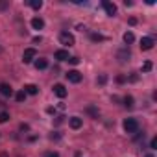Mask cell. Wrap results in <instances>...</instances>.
Listing matches in <instances>:
<instances>
[{"label":"cell","mask_w":157,"mask_h":157,"mask_svg":"<svg viewBox=\"0 0 157 157\" xmlns=\"http://www.w3.org/2000/svg\"><path fill=\"white\" fill-rule=\"evenodd\" d=\"M124 131L129 133V135L137 133V131H139V122H137V118H126V120H124Z\"/></svg>","instance_id":"1"},{"label":"cell","mask_w":157,"mask_h":157,"mask_svg":"<svg viewBox=\"0 0 157 157\" xmlns=\"http://www.w3.org/2000/svg\"><path fill=\"white\" fill-rule=\"evenodd\" d=\"M59 43L65 44V46H72V44L76 43V39H74L72 33H68V32H61V33H59Z\"/></svg>","instance_id":"2"},{"label":"cell","mask_w":157,"mask_h":157,"mask_svg":"<svg viewBox=\"0 0 157 157\" xmlns=\"http://www.w3.org/2000/svg\"><path fill=\"white\" fill-rule=\"evenodd\" d=\"M35 59H37V52H35V48H26L24 54H22V61H24V63H33Z\"/></svg>","instance_id":"3"},{"label":"cell","mask_w":157,"mask_h":157,"mask_svg":"<svg viewBox=\"0 0 157 157\" xmlns=\"http://www.w3.org/2000/svg\"><path fill=\"white\" fill-rule=\"evenodd\" d=\"M102 8H104V11H105L109 17H115V15H117V6H115L113 2H109V0H104V2H102Z\"/></svg>","instance_id":"4"},{"label":"cell","mask_w":157,"mask_h":157,"mask_svg":"<svg viewBox=\"0 0 157 157\" xmlns=\"http://www.w3.org/2000/svg\"><path fill=\"white\" fill-rule=\"evenodd\" d=\"M65 76H67V80H68L70 83H80V82H82V78H83L78 70H68Z\"/></svg>","instance_id":"5"},{"label":"cell","mask_w":157,"mask_h":157,"mask_svg":"<svg viewBox=\"0 0 157 157\" xmlns=\"http://www.w3.org/2000/svg\"><path fill=\"white\" fill-rule=\"evenodd\" d=\"M153 44H155V43H153L151 37H142V39H140V48H142V50H151Z\"/></svg>","instance_id":"6"},{"label":"cell","mask_w":157,"mask_h":157,"mask_svg":"<svg viewBox=\"0 0 157 157\" xmlns=\"http://www.w3.org/2000/svg\"><path fill=\"white\" fill-rule=\"evenodd\" d=\"M68 126H70L72 129H80V128L83 126V120H82L80 117H72V118L68 120Z\"/></svg>","instance_id":"7"},{"label":"cell","mask_w":157,"mask_h":157,"mask_svg":"<svg viewBox=\"0 0 157 157\" xmlns=\"http://www.w3.org/2000/svg\"><path fill=\"white\" fill-rule=\"evenodd\" d=\"M54 93H56L57 98H65V96H67V89H65V85H61V83H56V85H54Z\"/></svg>","instance_id":"8"},{"label":"cell","mask_w":157,"mask_h":157,"mask_svg":"<svg viewBox=\"0 0 157 157\" xmlns=\"http://www.w3.org/2000/svg\"><path fill=\"white\" fill-rule=\"evenodd\" d=\"M32 28H33V30H43V28H44V21H43L41 17H33V19H32Z\"/></svg>","instance_id":"9"},{"label":"cell","mask_w":157,"mask_h":157,"mask_svg":"<svg viewBox=\"0 0 157 157\" xmlns=\"http://www.w3.org/2000/svg\"><path fill=\"white\" fill-rule=\"evenodd\" d=\"M54 56H56L57 61H68V57H70V56H68V50H56Z\"/></svg>","instance_id":"10"},{"label":"cell","mask_w":157,"mask_h":157,"mask_svg":"<svg viewBox=\"0 0 157 157\" xmlns=\"http://www.w3.org/2000/svg\"><path fill=\"white\" fill-rule=\"evenodd\" d=\"M129 57H131V52L128 50V46L126 48H122V50H118V59L124 63V61H129Z\"/></svg>","instance_id":"11"},{"label":"cell","mask_w":157,"mask_h":157,"mask_svg":"<svg viewBox=\"0 0 157 157\" xmlns=\"http://www.w3.org/2000/svg\"><path fill=\"white\" fill-rule=\"evenodd\" d=\"M0 93H2L4 96H11V94H13V89H11V85H8V83H0Z\"/></svg>","instance_id":"12"},{"label":"cell","mask_w":157,"mask_h":157,"mask_svg":"<svg viewBox=\"0 0 157 157\" xmlns=\"http://www.w3.org/2000/svg\"><path fill=\"white\" fill-rule=\"evenodd\" d=\"M24 93H26V94L35 96V94L39 93V87H37V85H33V83H30V85H26V87H24Z\"/></svg>","instance_id":"13"},{"label":"cell","mask_w":157,"mask_h":157,"mask_svg":"<svg viewBox=\"0 0 157 157\" xmlns=\"http://www.w3.org/2000/svg\"><path fill=\"white\" fill-rule=\"evenodd\" d=\"M33 65H35V68H37V70H44V68L48 67V61H46V59H35V61H33Z\"/></svg>","instance_id":"14"},{"label":"cell","mask_w":157,"mask_h":157,"mask_svg":"<svg viewBox=\"0 0 157 157\" xmlns=\"http://www.w3.org/2000/svg\"><path fill=\"white\" fill-rule=\"evenodd\" d=\"M28 6L32 10H41L43 8V0H28Z\"/></svg>","instance_id":"15"},{"label":"cell","mask_w":157,"mask_h":157,"mask_svg":"<svg viewBox=\"0 0 157 157\" xmlns=\"http://www.w3.org/2000/svg\"><path fill=\"white\" fill-rule=\"evenodd\" d=\"M87 113H89L91 117H94V118H98V115H100L98 107H94V105H87Z\"/></svg>","instance_id":"16"},{"label":"cell","mask_w":157,"mask_h":157,"mask_svg":"<svg viewBox=\"0 0 157 157\" xmlns=\"http://www.w3.org/2000/svg\"><path fill=\"white\" fill-rule=\"evenodd\" d=\"M133 41H135V35H133L131 32H126V33H124V43H126V44H131Z\"/></svg>","instance_id":"17"},{"label":"cell","mask_w":157,"mask_h":157,"mask_svg":"<svg viewBox=\"0 0 157 157\" xmlns=\"http://www.w3.org/2000/svg\"><path fill=\"white\" fill-rule=\"evenodd\" d=\"M10 120V113L8 111H0V124H6Z\"/></svg>","instance_id":"18"},{"label":"cell","mask_w":157,"mask_h":157,"mask_svg":"<svg viewBox=\"0 0 157 157\" xmlns=\"http://www.w3.org/2000/svg\"><path fill=\"white\" fill-rule=\"evenodd\" d=\"M151 68H153L151 61H144V63H142V72H150Z\"/></svg>","instance_id":"19"},{"label":"cell","mask_w":157,"mask_h":157,"mask_svg":"<svg viewBox=\"0 0 157 157\" xmlns=\"http://www.w3.org/2000/svg\"><path fill=\"white\" fill-rule=\"evenodd\" d=\"M15 100H17V102H24V100H26V93H24V91H19V93L15 94Z\"/></svg>","instance_id":"20"},{"label":"cell","mask_w":157,"mask_h":157,"mask_svg":"<svg viewBox=\"0 0 157 157\" xmlns=\"http://www.w3.org/2000/svg\"><path fill=\"white\" fill-rule=\"evenodd\" d=\"M124 105L126 107H133V96H126L124 98Z\"/></svg>","instance_id":"21"},{"label":"cell","mask_w":157,"mask_h":157,"mask_svg":"<svg viewBox=\"0 0 157 157\" xmlns=\"http://www.w3.org/2000/svg\"><path fill=\"white\" fill-rule=\"evenodd\" d=\"M10 8V0H0V10H8Z\"/></svg>","instance_id":"22"},{"label":"cell","mask_w":157,"mask_h":157,"mask_svg":"<svg viewBox=\"0 0 157 157\" xmlns=\"http://www.w3.org/2000/svg\"><path fill=\"white\" fill-rule=\"evenodd\" d=\"M91 39H93V41H104V35H100V33H91Z\"/></svg>","instance_id":"23"},{"label":"cell","mask_w":157,"mask_h":157,"mask_svg":"<svg viewBox=\"0 0 157 157\" xmlns=\"http://www.w3.org/2000/svg\"><path fill=\"white\" fill-rule=\"evenodd\" d=\"M68 63L70 65H78L80 63V57H68Z\"/></svg>","instance_id":"24"},{"label":"cell","mask_w":157,"mask_h":157,"mask_svg":"<svg viewBox=\"0 0 157 157\" xmlns=\"http://www.w3.org/2000/svg\"><path fill=\"white\" fill-rule=\"evenodd\" d=\"M44 157H59V153H57V151H46Z\"/></svg>","instance_id":"25"},{"label":"cell","mask_w":157,"mask_h":157,"mask_svg":"<svg viewBox=\"0 0 157 157\" xmlns=\"http://www.w3.org/2000/svg\"><path fill=\"white\" fill-rule=\"evenodd\" d=\"M105 82H107V76H104V74H102V76L98 78V83H100V85H104Z\"/></svg>","instance_id":"26"},{"label":"cell","mask_w":157,"mask_h":157,"mask_svg":"<svg viewBox=\"0 0 157 157\" xmlns=\"http://www.w3.org/2000/svg\"><path fill=\"white\" fill-rule=\"evenodd\" d=\"M150 148H151V150L157 148V139H151V140H150Z\"/></svg>","instance_id":"27"},{"label":"cell","mask_w":157,"mask_h":157,"mask_svg":"<svg viewBox=\"0 0 157 157\" xmlns=\"http://www.w3.org/2000/svg\"><path fill=\"white\" fill-rule=\"evenodd\" d=\"M137 80H139V76H137V74H131V76H129V82H133V83H135Z\"/></svg>","instance_id":"28"},{"label":"cell","mask_w":157,"mask_h":157,"mask_svg":"<svg viewBox=\"0 0 157 157\" xmlns=\"http://www.w3.org/2000/svg\"><path fill=\"white\" fill-rule=\"evenodd\" d=\"M117 82H118V83H124V82H126V78H124V76H118V78H117Z\"/></svg>","instance_id":"29"},{"label":"cell","mask_w":157,"mask_h":157,"mask_svg":"<svg viewBox=\"0 0 157 157\" xmlns=\"http://www.w3.org/2000/svg\"><path fill=\"white\" fill-rule=\"evenodd\" d=\"M129 24H131V26H135V24H137V19H133V17H131V19H129Z\"/></svg>","instance_id":"30"},{"label":"cell","mask_w":157,"mask_h":157,"mask_svg":"<svg viewBox=\"0 0 157 157\" xmlns=\"http://www.w3.org/2000/svg\"><path fill=\"white\" fill-rule=\"evenodd\" d=\"M146 157H153V155H151V153H148V155H146Z\"/></svg>","instance_id":"31"},{"label":"cell","mask_w":157,"mask_h":157,"mask_svg":"<svg viewBox=\"0 0 157 157\" xmlns=\"http://www.w3.org/2000/svg\"><path fill=\"white\" fill-rule=\"evenodd\" d=\"M0 52H2V48H0Z\"/></svg>","instance_id":"32"}]
</instances>
